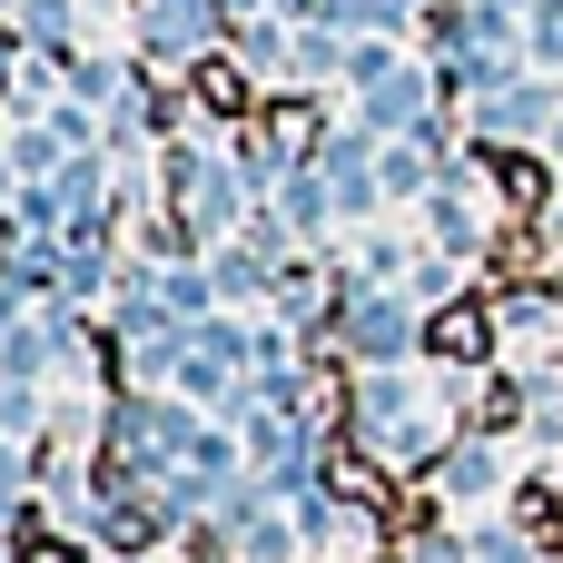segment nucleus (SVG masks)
<instances>
[{
  "label": "nucleus",
  "instance_id": "1",
  "mask_svg": "<svg viewBox=\"0 0 563 563\" xmlns=\"http://www.w3.org/2000/svg\"><path fill=\"white\" fill-rule=\"evenodd\" d=\"M435 346L445 356H485V317H435Z\"/></svg>",
  "mask_w": 563,
  "mask_h": 563
}]
</instances>
